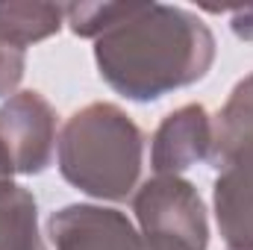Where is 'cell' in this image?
Returning a JSON list of instances; mask_svg holds the SVG:
<instances>
[{
    "instance_id": "52a82bcc",
    "label": "cell",
    "mask_w": 253,
    "mask_h": 250,
    "mask_svg": "<svg viewBox=\"0 0 253 250\" xmlns=\"http://www.w3.org/2000/svg\"><path fill=\"white\" fill-rule=\"evenodd\" d=\"M212 206L227 250H253V159L218 171Z\"/></svg>"
},
{
    "instance_id": "30bf717a",
    "label": "cell",
    "mask_w": 253,
    "mask_h": 250,
    "mask_svg": "<svg viewBox=\"0 0 253 250\" xmlns=\"http://www.w3.org/2000/svg\"><path fill=\"white\" fill-rule=\"evenodd\" d=\"M0 250H47L39 230V203L15 180L0 183Z\"/></svg>"
},
{
    "instance_id": "8fae6325",
    "label": "cell",
    "mask_w": 253,
    "mask_h": 250,
    "mask_svg": "<svg viewBox=\"0 0 253 250\" xmlns=\"http://www.w3.org/2000/svg\"><path fill=\"white\" fill-rule=\"evenodd\" d=\"M27 71V56L18 47L0 42V97H12Z\"/></svg>"
},
{
    "instance_id": "7a4b0ae2",
    "label": "cell",
    "mask_w": 253,
    "mask_h": 250,
    "mask_svg": "<svg viewBox=\"0 0 253 250\" xmlns=\"http://www.w3.org/2000/svg\"><path fill=\"white\" fill-rule=\"evenodd\" d=\"M56 162L65 183L97 200H126L141 186L144 132L115 103H88L59 129Z\"/></svg>"
},
{
    "instance_id": "3957f363",
    "label": "cell",
    "mask_w": 253,
    "mask_h": 250,
    "mask_svg": "<svg viewBox=\"0 0 253 250\" xmlns=\"http://www.w3.org/2000/svg\"><path fill=\"white\" fill-rule=\"evenodd\" d=\"M144 250H206L209 218L200 191L183 177L156 174L132 194Z\"/></svg>"
},
{
    "instance_id": "9c48e42d",
    "label": "cell",
    "mask_w": 253,
    "mask_h": 250,
    "mask_svg": "<svg viewBox=\"0 0 253 250\" xmlns=\"http://www.w3.org/2000/svg\"><path fill=\"white\" fill-rule=\"evenodd\" d=\"M65 24L62 3H36V0H0V42L18 50H27Z\"/></svg>"
},
{
    "instance_id": "6da1fadb",
    "label": "cell",
    "mask_w": 253,
    "mask_h": 250,
    "mask_svg": "<svg viewBox=\"0 0 253 250\" xmlns=\"http://www.w3.org/2000/svg\"><path fill=\"white\" fill-rule=\"evenodd\" d=\"M65 24L94 42L100 80L126 100L153 103L200 83L218 44L209 24L168 3H71Z\"/></svg>"
},
{
    "instance_id": "ba28073f",
    "label": "cell",
    "mask_w": 253,
    "mask_h": 250,
    "mask_svg": "<svg viewBox=\"0 0 253 250\" xmlns=\"http://www.w3.org/2000/svg\"><path fill=\"white\" fill-rule=\"evenodd\" d=\"M242 159H253V74L236 83L212 121L209 165L221 171Z\"/></svg>"
},
{
    "instance_id": "277c9868",
    "label": "cell",
    "mask_w": 253,
    "mask_h": 250,
    "mask_svg": "<svg viewBox=\"0 0 253 250\" xmlns=\"http://www.w3.org/2000/svg\"><path fill=\"white\" fill-rule=\"evenodd\" d=\"M56 109L42 91H15L0 106V144L6 147L15 174H44L56 156Z\"/></svg>"
},
{
    "instance_id": "4fadbf2b",
    "label": "cell",
    "mask_w": 253,
    "mask_h": 250,
    "mask_svg": "<svg viewBox=\"0 0 253 250\" xmlns=\"http://www.w3.org/2000/svg\"><path fill=\"white\" fill-rule=\"evenodd\" d=\"M15 180V168H12V159L6 153V147L0 144V183H12Z\"/></svg>"
},
{
    "instance_id": "7c38bea8",
    "label": "cell",
    "mask_w": 253,
    "mask_h": 250,
    "mask_svg": "<svg viewBox=\"0 0 253 250\" xmlns=\"http://www.w3.org/2000/svg\"><path fill=\"white\" fill-rule=\"evenodd\" d=\"M230 15H233V21H230L233 33L245 42H253V6H236Z\"/></svg>"
},
{
    "instance_id": "5b68a950",
    "label": "cell",
    "mask_w": 253,
    "mask_h": 250,
    "mask_svg": "<svg viewBox=\"0 0 253 250\" xmlns=\"http://www.w3.org/2000/svg\"><path fill=\"white\" fill-rule=\"evenodd\" d=\"M53 250H144L135 224L121 209L97 203H71L47 218Z\"/></svg>"
},
{
    "instance_id": "8992f818",
    "label": "cell",
    "mask_w": 253,
    "mask_h": 250,
    "mask_svg": "<svg viewBox=\"0 0 253 250\" xmlns=\"http://www.w3.org/2000/svg\"><path fill=\"white\" fill-rule=\"evenodd\" d=\"M212 153V118L200 103H186L165 115L150 144V165L156 174L180 177Z\"/></svg>"
}]
</instances>
